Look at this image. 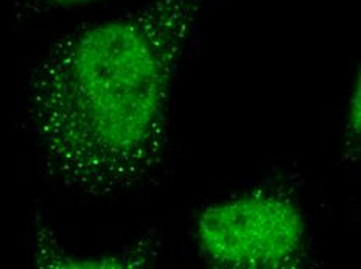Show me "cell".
Listing matches in <instances>:
<instances>
[{"label": "cell", "instance_id": "obj_2", "mask_svg": "<svg viewBox=\"0 0 361 269\" xmlns=\"http://www.w3.org/2000/svg\"><path fill=\"white\" fill-rule=\"evenodd\" d=\"M308 240L304 208L283 187H262L209 204L195 220L198 251L215 268H302Z\"/></svg>", "mask_w": 361, "mask_h": 269}, {"label": "cell", "instance_id": "obj_1", "mask_svg": "<svg viewBox=\"0 0 361 269\" xmlns=\"http://www.w3.org/2000/svg\"><path fill=\"white\" fill-rule=\"evenodd\" d=\"M209 4L147 0L44 51L25 86L22 128L51 182L109 198L161 173L176 75Z\"/></svg>", "mask_w": 361, "mask_h": 269}, {"label": "cell", "instance_id": "obj_3", "mask_svg": "<svg viewBox=\"0 0 361 269\" xmlns=\"http://www.w3.org/2000/svg\"><path fill=\"white\" fill-rule=\"evenodd\" d=\"M360 72L357 73L355 85L352 87L348 109H345L344 139H345V159L358 161L360 154V130H361V99H360Z\"/></svg>", "mask_w": 361, "mask_h": 269}, {"label": "cell", "instance_id": "obj_4", "mask_svg": "<svg viewBox=\"0 0 361 269\" xmlns=\"http://www.w3.org/2000/svg\"><path fill=\"white\" fill-rule=\"evenodd\" d=\"M99 0H14V18L16 20H28L44 14L73 10Z\"/></svg>", "mask_w": 361, "mask_h": 269}]
</instances>
